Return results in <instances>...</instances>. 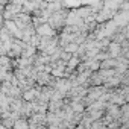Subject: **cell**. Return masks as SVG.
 <instances>
[{
  "label": "cell",
  "instance_id": "1",
  "mask_svg": "<svg viewBox=\"0 0 129 129\" xmlns=\"http://www.w3.org/2000/svg\"><path fill=\"white\" fill-rule=\"evenodd\" d=\"M40 34H46V35H50L52 32L49 30V27H40Z\"/></svg>",
  "mask_w": 129,
  "mask_h": 129
}]
</instances>
